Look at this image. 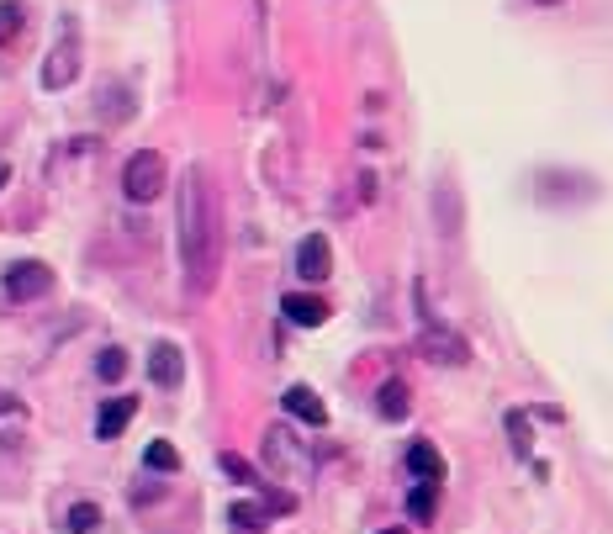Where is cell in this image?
Returning <instances> with one entry per match:
<instances>
[{"mask_svg": "<svg viewBox=\"0 0 613 534\" xmlns=\"http://www.w3.org/2000/svg\"><path fill=\"white\" fill-rule=\"evenodd\" d=\"M180 270H185V291L207 297L217 286V265H222V201L212 191V180L201 164H191L180 180Z\"/></svg>", "mask_w": 613, "mask_h": 534, "instance_id": "obj_1", "label": "cell"}, {"mask_svg": "<svg viewBox=\"0 0 613 534\" xmlns=\"http://www.w3.org/2000/svg\"><path fill=\"white\" fill-rule=\"evenodd\" d=\"M164 186H170V164H164L159 149H138L133 159L122 164V191H127V201H154Z\"/></svg>", "mask_w": 613, "mask_h": 534, "instance_id": "obj_2", "label": "cell"}, {"mask_svg": "<svg viewBox=\"0 0 613 534\" xmlns=\"http://www.w3.org/2000/svg\"><path fill=\"white\" fill-rule=\"evenodd\" d=\"M74 75H80V32H74V22H64V38L48 53V64H43L37 80H43V90H69Z\"/></svg>", "mask_w": 613, "mask_h": 534, "instance_id": "obj_3", "label": "cell"}, {"mask_svg": "<svg viewBox=\"0 0 613 534\" xmlns=\"http://www.w3.org/2000/svg\"><path fill=\"white\" fill-rule=\"evenodd\" d=\"M423 360H434V365H466L471 360V344L455 334V328H444L434 318H423Z\"/></svg>", "mask_w": 613, "mask_h": 534, "instance_id": "obj_4", "label": "cell"}, {"mask_svg": "<svg viewBox=\"0 0 613 534\" xmlns=\"http://www.w3.org/2000/svg\"><path fill=\"white\" fill-rule=\"evenodd\" d=\"M48 286H53V270L43 260H16L6 270V297L11 302H37V297H48Z\"/></svg>", "mask_w": 613, "mask_h": 534, "instance_id": "obj_5", "label": "cell"}, {"mask_svg": "<svg viewBox=\"0 0 613 534\" xmlns=\"http://www.w3.org/2000/svg\"><path fill=\"white\" fill-rule=\"evenodd\" d=\"M296 275H302V281H328L333 275V249H328L323 233H307L302 244H296Z\"/></svg>", "mask_w": 613, "mask_h": 534, "instance_id": "obj_6", "label": "cell"}, {"mask_svg": "<svg viewBox=\"0 0 613 534\" xmlns=\"http://www.w3.org/2000/svg\"><path fill=\"white\" fill-rule=\"evenodd\" d=\"M148 376H154V386H180L185 381V355L175 344H154L148 349Z\"/></svg>", "mask_w": 613, "mask_h": 534, "instance_id": "obj_7", "label": "cell"}, {"mask_svg": "<svg viewBox=\"0 0 613 534\" xmlns=\"http://www.w3.org/2000/svg\"><path fill=\"white\" fill-rule=\"evenodd\" d=\"M138 413V397H106L101 413H96V439H117Z\"/></svg>", "mask_w": 613, "mask_h": 534, "instance_id": "obj_8", "label": "cell"}, {"mask_svg": "<svg viewBox=\"0 0 613 534\" xmlns=\"http://www.w3.org/2000/svg\"><path fill=\"white\" fill-rule=\"evenodd\" d=\"M286 413L291 418H302V423H312V429H323V423H328V408H323V397L318 392H312V386H286Z\"/></svg>", "mask_w": 613, "mask_h": 534, "instance_id": "obj_9", "label": "cell"}, {"mask_svg": "<svg viewBox=\"0 0 613 534\" xmlns=\"http://www.w3.org/2000/svg\"><path fill=\"white\" fill-rule=\"evenodd\" d=\"M281 312H286L296 328H318V323H328V302H323V297H307V291H291V297L281 302Z\"/></svg>", "mask_w": 613, "mask_h": 534, "instance_id": "obj_10", "label": "cell"}, {"mask_svg": "<svg viewBox=\"0 0 613 534\" xmlns=\"http://www.w3.org/2000/svg\"><path fill=\"white\" fill-rule=\"evenodd\" d=\"M407 397H413V392H407V381L402 376H392V381H381V392H376V413L381 418H407V408H413V402H407Z\"/></svg>", "mask_w": 613, "mask_h": 534, "instance_id": "obj_11", "label": "cell"}, {"mask_svg": "<svg viewBox=\"0 0 613 534\" xmlns=\"http://www.w3.org/2000/svg\"><path fill=\"white\" fill-rule=\"evenodd\" d=\"M407 471H413L418 482H439V476H444V455L429 445V439H418V445L407 450Z\"/></svg>", "mask_w": 613, "mask_h": 534, "instance_id": "obj_12", "label": "cell"}, {"mask_svg": "<svg viewBox=\"0 0 613 534\" xmlns=\"http://www.w3.org/2000/svg\"><path fill=\"white\" fill-rule=\"evenodd\" d=\"M439 508V482H418L413 492H407V519L413 524H429Z\"/></svg>", "mask_w": 613, "mask_h": 534, "instance_id": "obj_13", "label": "cell"}, {"mask_svg": "<svg viewBox=\"0 0 613 534\" xmlns=\"http://www.w3.org/2000/svg\"><path fill=\"white\" fill-rule=\"evenodd\" d=\"M22 22H27V6H22V0H0V48L16 43Z\"/></svg>", "mask_w": 613, "mask_h": 534, "instance_id": "obj_14", "label": "cell"}, {"mask_svg": "<svg viewBox=\"0 0 613 534\" xmlns=\"http://www.w3.org/2000/svg\"><path fill=\"white\" fill-rule=\"evenodd\" d=\"M96 524H101V503H74L69 519H64L69 534H96Z\"/></svg>", "mask_w": 613, "mask_h": 534, "instance_id": "obj_15", "label": "cell"}, {"mask_svg": "<svg viewBox=\"0 0 613 534\" xmlns=\"http://www.w3.org/2000/svg\"><path fill=\"white\" fill-rule=\"evenodd\" d=\"M217 466H222V471H228V476H233V482H238V487H259V471L249 466V460H244V455H233V450H222V455H217Z\"/></svg>", "mask_w": 613, "mask_h": 534, "instance_id": "obj_16", "label": "cell"}, {"mask_svg": "<svg viewBox=\"0 0 613 534\" xmlns=\"http://www.w3.org/2000/svg\"><path fill=\"white\" fill-rule=\"evenodd\" d=\"M434 212H444V233H460V196H455V186H439V196H434Z\"/></svg>", "mask_w": 613, "mask_h": 534, "instance_id": "obj_17", "label": "cell"}, {"mask_svg": "<svg viewBox=\"0 0 613 534\" xmlns=\"http://www.w3.org/2000/svg\"><path fill=\"white\" fill-rule=\"evenodd\" d=\"M96 376H101V381H122V376H127V349H117V344H111V349H101V360H96Z\"/></svg>", "mask_w": 613, "mask_h": 534, "instance_id": "obj_18", "label": "cell"}, {"mask_svg": "<svg viewBox=\"0 0 613 534\" xmlns=\"http://www.w3.org/2000/svg\"><path fill=\"white\" fill-rule=\"evenodd\" d=\"M143 460H148V471H175L180 466V455H175L170 439H154V445L143 450Z\"/></svg>", "mask_w": 613, "mask_h": 534, "instance_id": "obj_19", "label": "cell"}, {"mask_svg": "<svg viewBox=\"0 0 613 534\" xmlns=\"http://www.w3.org/2000/svg\"><path fill=\"white\" fill-rule=\"evenodd\" d=\"M508 434H513V450L529 455V423H524V413H508Z\"/></svg>", "mask_w": 613, "mask_h": 534, "instance_id": "obj_20", "label": "cell"}, {"mask_svg": "<svg viewBox=\"0 0 613 534\" xmlns=\"http://www.w3.org/2000/svg\"><path fill=\"white\" fill-rule=\"evenodd\" d=\"M228 519H233L238 529H259V519H265V513H259V508H249V503H238V508L228 513Z\"/></svg>", "mask_w": 613, "mask_h": 534, "instance_id": "obj_21", "label": "cell"}, {"mask_svg": "<svg viewBox=\"0 0 613 534\" xmlns=\"http://www.w3.org/2000/svg\"><path fill=\"white\" fill-rule=\"evenodd\" d=\"M0 413H16V397L6 392V386H0Z\"/></svg>", "mask_w": 613, "mask_h": 534, "instance_id": "obj_22", "label": "cell"}, {"mask_svg": "<svg viewBox=\"0 0 613 534\" xmlns=\"http://www.w3.org/2000/svg\"><path fill=\"white\" fill-rule=\"evenodd\" d=\"M6 180H11V164H6V159H0V186H6Z\"/></svg>", "mask_w": 613, "mask_h": 534, "instance_id": "obj_23", "label": "cell"}, {"mask_svg": "<svg viewBox=\"0 0 613 534\" xmlns=\"http://www.w3.org/2000/svg\"><path fill=\"white\" fill-rule=\"evenodd\" d=\"M534 6H561V0H534Z\"/></svg>", "mask_w": 613, "mask_h": 534, "instance_id": "obj_24", "label": "cell"}, {"mask_svg": "<svg viewBox=\"0 0 613 534\" xmlns=\"http://www.w3.org/2000/svg\"><path fill=\"white\" fill-rule=\"evenodd\" d=\"M381 534H402V529H381Z\"/></svg>", "mask_w": 613, "mask_h": 534, "instance_id": "obj_25", "label": "cell"}]
</instances>
